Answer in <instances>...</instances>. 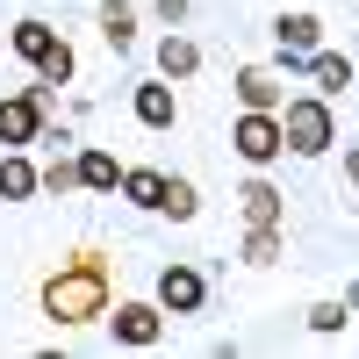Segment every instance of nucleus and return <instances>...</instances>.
I'll return each instance as SVG.
<instances>
[{"label": "nucleus", "mask_w": 359, "mask_h": 359, "mask_svg": "<svg viewBox=\"0 0 359 359\" xmlns=\"http://www.w3.org/2000/svg\"><path fill=\"white\" fill-rule=\"evenodd\" d=\"M43 316L57 323V331L108 316V259L101 252H79L72 266H57V273L43 280Z\"/></svg>", "instance_id": "f257e3e1"}, {"label": "nucleus", "mask_w": 359, "mask_h": 359, "mask_svg": "<svg viewBox=\"0 0 359 359\" xmlns=\"http://www.w3.org/2000/svg\"><path fill=\"white\" fill-rule=\"evenodd\" d=\"M280 137L294 158H323L338 144V115H331V94H294L280 101Z\"/></svg>", "instance_id": "f03ea898"}, {"label": "nucleus", "mask_w": 359, "mask_h": 359, "mask_svg": "<svg viewBox=\"0 0 359 359\" xmlns=\"http://www.w3.org/2000/svg\"><path fill=\"white\" fill-rule=\"evenodd\" d=\"M230 151L245 158V165H273L280 151H287V137H280V115L273 108H245L230 123Z\"/></svg>", "instance_id": "7ed1b4c3"}, {"label": "nucleus", "mask_w": 359, "mask_h": 359, "mask_svg": "<svg viewBox=\"0 0 359 359\" xmlns=\"http://www.w3.org/2000/svg\"><path fill=\"white\" fill-rule=\"evenodd\" d=\"M108 331H115V345H130V352H151V345L165 338V309H158V302H115Z\"/></svg>", "instance_id": "20e7f679"}, {"label": "nucleus", "mask_w": 359, "mask_h": 359, "mask_svg": "<svg viewBox=\"0 0 359 359\" xmlns=\"http://www.w3.org/2000/svg\"><path fill=\"white\" fill-rule=\"evenodd\" d=\"M43 123H50V108H43L36 94H8V101H0V144H8V151L36 144V137H43Z\"/></svg>", "instance_id": "39448f33"}, {"label": "nucleus", "mask_w": 359, "mask_h": 359, "mask_svg": "<svg viewBox=\"0 0 359 359\" xmlns=\"http://www.w3.org/2000/svg\"><path fill=\"white\" fill-rule=\"evenodd\" d=\"M201 302H208V280L194 273V266H180V259H172L165 273H158V309H165V316H194Z\"/></svg>", "instance_id": "423d86ee"}, {"label": "nucleus", "mask_w": 359, "mask_h": 359, "mask_svg": "<svg viewBox=\"0 0 359 359\" xmlns=\"http://www.w3.org/2000/svg\"><path fill=\"white\" fill-rule=\"evenodd\" d=\"M273 43H280V57H287V72H302L309 50H323V22H316V15H280V22H273Z\"/></svg>", "instance_id": "0eeeda50"}, {"label": "nucleus", "mask_w": 359, "mask_h": 359, "mask_svg": "<svg viewBox=\"0 0 359 359\" xmlns=\"http://www.w3.org/2000/svg\"><path fill=\"white\" fill-rule=\"evenodd\" d=\"M130 108H137V123L144 130H172L180 123V94H172V79L158 72V79H144L137 94H130Z\"/></svg>", "instance_id": "6e6552de"}, {"label": "nucleus", "mask_w": 359, "mask_h": 359, "mask_svg": "<svg viewBox=\"0 0 359 359\" xmlns=\"http://www.w3.org/2000/svg\"><path fill=\"white\" fill-rule=\"evenodd\" d=\"M79 187H86V194H115V187H123V165H115V151L86 144V151H79Z\"/></svg>", "instance_id": "1a4fd4ad"}, {"label": "nucleus", "mask_w": 359, "mask_h": 359, "mask_svg": "<svg viewBox=\"0 0 359 359\" xmlns=\"http://www.w3.org/2000/svg\"><path fill=\"white\" fill-rule=\"evenodd\" d=\"M50 43H57V29H50V22H36V15H22V22L8 29V50H15V57H29V65H43Z\"/></svg>", "instance_id": "9d476101"}, {"label": "nucleus", "mask_w": 359, "mask_h": 359, "mask_svg": "<svg viewBox=\"0 0 359 359\" xmlns=\"http://www.w3.org/2000/svg\"><path fill=\"white\" fill-rule=\"evenodd\" d=\"M280 101H287V94H280V79L266 72V65H245V72H237V108H273V115H280Z\"/></svg>", "instance_id": "9b49d317"}, {"label": "nucleus", "mask_w": 359, "mask_h": 359, "mask_svg": "<svg viewBox=\"0 0 359 359\" xmlns=\"http://www.w3.org/2000/svg\"><path fill=\"white\" fill-rule=\"evenodd\" d=\"M29 194H43L36 165H29V151H8V158H0V201H29Z\"/></svg>", "instance_id": "f8f14e48"}, {"label": "nucleus", "mask_w": 359, "mask_h": 359, "mask_svg": "<svg viewBox=\"0 0 359 359\" xmlns=\"http://www.w3.org/2000/svg\"><path fill=\"white\" fill-rule=\"evenodd\" d=\"M158 72H165V79H194V72H201V50L180 36V29H172V36H158Z\"/></svg>", "instance_id": "ddd939ff"}, {"label": "nucleus", "mask_w": 359, "mask_h": 359, "mask_svg": "<svg viewBox=\"0 0 359 359\" xmlns=\"http://www.w3.org/2000/svg\"><path fill=\"white\" fill-rule=\"evenodd\" d=\"M123 201L130 208H151V216H158V201H165V172H151V165H123Z\"/></svg>", "instance_id": "4468645a"}, {"label": "nucleus", "mask_w": 359, "mask_h": 359, "mask_svg": "<svg viewBox=\"0 0 359 359\" xmlns=\"http://www.w3.org/2000/svg\"><path fill=\"white\" fill-rule=\"evenodd\" d=\"M237 208H245V223H280V187L273 180H245Z\"/></svg>", "instance_id": "2eb2a0df"}, {"label": "nucleus", "mask_w": 359, "mask_h": 359, "mask_svg": "<svg viewBox=\"0 0 359 359\" xmlns=\"http://www.w3.org/2000/svg\"><path fill=\"white\" fill-rule=\"evenodd\" d=\"M101 43L108 50H130L137 43V8H130V0H108V8H101Z\"/></svg>", "instance_id": "dca6fc26"}, {"label": "nucleus", "mask_w": 359, "mask_h": 359, "mask_svg": "<svg viewBox=\"0 0 359 359\" xmlns=\"http://www.w3.org/2000/svg\"><path fill=\"white\" fill-rule=\"evenodd\" d=\"M302 72L316 79V94H345V86H352V65H345L338 50H309V65H302Z\"/></svg>", "instance_id": "f3484780"}, {"label": "nucleus", "mask_w": 359, "mask_h": 359, "mask_svg": "<svg viewBox=\"0 0 359 359\" xmlns=\"http://www.w3.org/2000/svg\"><path fill=\"white\" fill-rule=\"evenodd\" d=\"M287 252V237H280V223H252V237H245V266H273Z\"/></svg>", "instance_id": "a211bd4d"}, {"label": "nucleus", "mask_w": 359, "mask_h": 359, "mask_svg": "<svg viewBox=\"0 0 359 359\" xmlns=\"http://www.w3.org/2000/svg\"><path fill=\"white\" fill-rule=\"evenodd\" d=\"M194 208H201V194H194V180H172V172H165V201H158V216H172V223H187Z\"/></svg>", "instance_id": "6ab92c4d"}, {"label": "nucleus", "mask_w": 359, "mask_h": 359, "mask_svg": "<svg viewBox=\"0 0 359 359\" xmlns=\"http://www.w3.org/2000/svg\"><path fill=\"white\" fill-rule=\"evenodd\" d=\"M72 72H79V57H72V43H65V36H57V43H50V57L36 65V86H65Z\"/></svg>", "instance_id": "aec40b11"}, {"label": "nucleus", "mask_w": 359, "mask_h": 359, "mask_svg": "<svg viewBox=\"0 0 359 359\" xmlns=\"http://www.w3.org/2000/svg\"><path fill=\"white\" fill-rule=\"evenodd\" d=\"M36 187H43V194H72V187H79V158L57 151L50 165H36Z\"/></svg>", "instance_id": "412c9836"}, {"label": "nucleus", "mask_w": 359, "mask_h": 359, "mask_svg": "<svg viewBox=\"0 0 359 359\" xmlns=\"http://www.w3.org/2000/svg\"><path fill=\"white\" fill-rule=\"evenodd\" d=\"M345 323H352V302H345V294H331V302L309 309V331H316V338H338Z\"/></svg>", "instance_id": "4be33fe9"}, {"label": "nucleus", "mask_w": 359, "mask_h": 359, "mask_svg": "<svg viewBox=\"0 0 359 359\" xmlns=\"http://www.w3.org/2000/svg\"><path fill=\"white\" fill-rule=\"evenodd\" d=\"M345 180H352V187H359V151H345Z\"/></svg>", "instance_id": "5701e85b"}, {"label": "nucleus", "mask_w": 359, "mask_h": 359, "mask_svg": "<svg viewBox=\"0 0 359 359\" xmlns=\"http://www.w3.org/2000/svg\"><path fill=\"white\" fill-rule=\"evenodd\" d=\"M352 86H359V57H352Z\"/></svg>", "instance_id": "b1692460"}, {"label": "nucleus", "mask_w": 359, "mask_h": 359, "mask_svg": "<svg viewBox=\"0 0 359 359\" xmlns=\"http://www.w3.org/2000/svg\"><path fill=\"white\" fill-rule=\"evenodd\" d=\"M0 50H8V36H0Z\"/></svg>", "instance_id": "393cba45"}]
</instances>
